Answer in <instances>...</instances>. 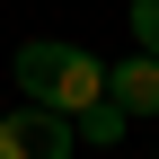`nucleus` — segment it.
<instances>
[{
	"label": "nucleus",
	"mask_w": 159,
	"mask_h": 159,
	"mask_svg": "<svg viewBox=\"0 0 159 159\" xmlns=\"http://www.w3.org/2000/svg\"><path fill=\"white\" fill-rule=\"evenodd\" d=\"M18 97L27 106H53V115H89L106 97V62L62 44V35H27L18 44Z\"/></svg>",
	"instance_id": "obj_1"
},
{
	"label": "nucleus",
	"mask_w": 159,
	"mask_h": 159,
	"mask_svg": "<svg viewBox=\"0 0 159 159\" xmlns=\"http://www.w3.org/2000/svg\"><path fill=\"white\" fill-rule=\"evenodd\" d=\"M71 150H80L71 115H53V106H9L0 115V159H71Z\"/></svg>",
	"instance_id": "obj_2"
},
{
	"label": "nucleus",
	"mask_w": 159,
	"mask_h": 159,
	"mask_svg": "<svg viewBox=\"0 0 159 159\" xmlns=\"http://www.w3.org/2000/svg\"><path fill=\"white\" fill-rule=\"evenodd\" d=\"M106 97L124 115H159V53H133V62H106Z\"/></svg>",
	"instance_id": "obj_3"
},
{
	"label": "nucleus",
	"mask_w": 159,
	"mask_h": 159,
	"mask_svg": "<svg viewBox=\"0 0 159 159\" xmlns=\"http://www.w3.org/2000/svg\"><path fill=\"white\" fill-rule=\"evenodd\" d=\"M124 124H133V115L115 106V97H97L89 115H71V133H80V142H89V150H115V142H124Z\"/></svg>",
	"instance_id": "obj_4"
},
{
	"label": "nucleus",
	"mask_w": 159,
	"mask_h": 159,
	"mask_svg": "<svg viewBox=\"0 0 159 159\" xmlns=\"http://www.w3.org/2000/svg\"><path fill=\"white\" fill-rule=\"evenodd\" d=\"M124 18H133V53H159V0H133Z\"/></svg>",
	"instance_id": "obj_5"
}]
</instances>
